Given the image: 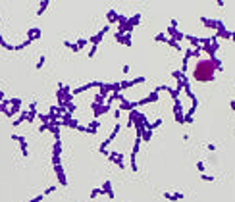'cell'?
Here are the masks:
<instances>
[{
	"mask_svg": "<svg viewBox=\"0 0 235 202\" xmlns=\"http://www.w3.org/2000/svg\"><path fill=\"white\" fill-rule=\"evenodd\" d=\"M216 68H220V62L216 58H210V60H200L197 65H195L191 77L198 83H208L214 79V73H216Z\"/></svg>",
	"mask_w": 235,
	"mask_h": 202,
	"instance_id": "obj_1",
	"label": "cell"
},
{
	"mask_svg": "<svg viewBox=\"0 0 235 202\" xmlns=\"http://www.w3.org/2000/svg\"><path fill=\"white\" fill-rule=\"evenodd\" d=\"M118 133H120V123H116V125H114V131H112V135H110V137H108L104 142H102L98 150H100V152H106V146H108V144H110V142L116 139V135H118Z\"/></svg>",
	"mask_w": 235,
	"mask_h": 202,
	"instance_id": "obj_2",
	"label": "cell"
},
{
	"mask_svg": "<svg viewBox=\"0 0 235 202\" xmlns=\"http://www.w3.org/2000/svg\"><path fill=\"white\" fill-rule=\"evenodd\" d=\"M108 29H110V27H104L102 31H98L97 35H95V37H91V39H89V42H92V46H98V41H100V39L108 33Z\"/></svg>",
	"mask_w": 235,
	"mask_h": 202,
	"instance_id": "obj_3",
	"label": "cell"
},
{
	"mask_svg": "<svg viewBox=\"0 0 235 202\" xmlns=\"http://www.w3.org/2000/svg\"><path fill=\"white\" fill-rule=\"evenodd\" d=\"M102 194H108V198H116V193L112 191L110 181H104V185H102Z\"/></svg>",
	"mask_w": 235,
	"mask_h": 202,
	"instance_id": "obj_4",
	"label": "cell"
},
{
	"mask_svg": "<svg viewBox=\"0 0 235 202\" xmlns=\"http://www.w3.org/2000/svg\"><path fill=\"white\" fill-rule=\"evenodd\" d=\"M164 198H166V200H183L185 194L181 193V191H177V193H164Z\"/></svg>",
	"mask_w": 235,
	"mask_h": 202,
	"instance_id": "obj_5",
	"label": "cell"
},
{
	"mask_svg": "<svg viewBox=\"0 0 235 202\" xmlns=\"http://www.w3.org/2000/svg\"><path fill=\"white\" fill-rule=\"evenodd\" d=\"M108 156H110V160H112V162H116V164H118V168H125V165H123V158H121V154H118V152H110Z\"/></svg>",
	"mask_w": 235,
	"mask_h": 202,
	"instance_id": "obj_6",
	"label": "cell"
},
{
	"mask_svg": "<svg viewBox=\"0 0 235 202\" xmlns=\"http://www.w3.org/2000/svg\"><path fill=\"white\" fill-rule=\"evenodd\" d=\"M54 171L58 173V183H60V185H68V181H66V175H64V171H62L60 165H54Z\"/></svg>",
	"mask_w": 235,
	"mask_h": 202,
	"instance_id": "obj_7",
	"label": "cell"
},
{
	"mask_svg": "<svg viewBox=\"0 0 235 202\" xmlns=\"http://www.w3.org/2000/svg\"><path fill=\"white\" fill-rule=\"evenodd\" d=\"M14 139L19 142V144H21V154L27 158V156H29V150H27V142H25V139H23V137H14Z\"/></svg>",
	"mask_w": 235,
	"mask_h": 202,
	"instance_id": "obj_8",
	"label": "cell"
},
{
	"mask_svg": "<svg viewBox=\"0 0 235 202\" xmlns=\"http://www.w3.org/2000/svg\"><path fill=\"white\" fill-rule=\"evenodd\" d=\"M64 46H66V48H71L73 52H79L77 44H73V42H69V41H64Z\"/></svg>",
	"mask_w": 235,
	"mask_h": 202,
	"instance_id": "obj_9",
	"label": "cell"
},
{
	"mask_svg": "<svg viewBox=\"0 0 235 202\" xmlns=\"http://www.w3.org/2000/svg\"><path fill=\"white\" fill-rule=\"evenodd\" d=\"M48 4H50V2H42V4L39 6V12H37V14H39V15H42V14H44V10L48 8Z\"/></svg>",
	"mask_w": 235,
	"mask_h": 202,
	"instance_id": "obj_10",
	"label": "cell"
},
{
	"mask_svg": "<svg viewBox=\"0 0 235 202\" xmlns=\"http://www.w3.org/2000/svg\"><path fill=\"white\" fill-rule=\"evenodd\" d=\"M98 194H102V189H92V191H91V196H89V198H97Z\"/></svg>",
	"mask_w": 235,
	"mask_h": 202,
	"instance_id": "obj_11",
	"label": "cell"
},
{
	"mask_svg": "<svg viewBox=\"0 0 235 202\" xmlns=\"http://www.w3.org/2000/svg\"><path fill=\"white\" fill-rule=\"evenodd\" d=\"M200 177H203V181H216L214 175H208V173H200Z\"/></svg>",
	"mask_w": 235,
	"mask_h": 202,
	"instance_id": "obj_12",
	"label": "cell"
},
{
	"mask_svg": "<svg viewBox=\"0 0 235 202\" xmlns=\"http://www.w3.org/2000/svg\"><path fill=\"white\" fill-rule=\"evenodd\" d=\"M197 170L200 171V173H204V170H206V164H204V162H197Z\"/></svg>",
	"mask_w": 235,
	"mask_h": 202,
	"instance_id": "obj_13",
	"label": "cell"
},
{
	"mask_svg": "<svg viewBox=\"0 0 235 202\" xmlns=\"http://www.w3.org/2000/svg\"><path fill=\"white\" fill-rule=\"evenodd\" d=\"M44 62H46V58H44V56H41V60L37 62V65H35V68H37V69H41L42 65H44Z\"/></svg>",
	"mask_w": 235,
	"mask_h": 202,
	"instance_id": "obj_14",
	"label": "cell"
},
{
	"mask_svg": "<svg viewBox=\"0 0 235 202\" xmlns=\"http://www.w3.org/2000/svg\"><path fill=\"white\" fill-rule=\"evenodd\" d=\"M85 44H87V39H79V41H77V48H79V50H81Z\"/></svg>",
	"mask_w": 235,
	"mask_h": 202,
	"instance_id": "obj_15",
	"label": "cell"
},
{
	"mask_svg": "<svg viewBox=\"0 0 235 202\" xmlns=\"http://www.w3.org/2000/svg\"><path fill=\"white\" fill-rule=\"evenodd\" d=\"M42 198H44V194H39V196H35L33 200H29V202H42Z\"/></svg>",
	"mask_w": 235,
	"mask_h": 202,
	"instance_id": "obj_16",
	"label": "cell"
},
{
	"mask_svg": "<svg viewBox=\"0 0 235 202\" xmlns=\"http://www.w3.org/2000/svg\"><path fill=\"white\" fill-rule=\"evenodd\" d=\"M206 148H208L210 152H214V150H216V144H214V142H208V144H206Z\"/></svg>",
	"mask_w": 235,
	"mask_h": 202,
	"instance_id": "obj_17",
	"label": "cell"
},
{
	"mask_svg": "<svg viewBox=\"0 0 235 202\" xmlns=\"http://www.w3.org/2000/svg\"><path fill=\"white\" fill-rule=\"evenodd\" d=\"M95 54H97V46H92V48H91V52H89V58H92V56H95Z\"/></svg>",
	"mask_w": 235,
	"mask_h": 202,
	"instance_id": "obj_18",
	"label": "cell"
},
{
	"mask_svg": "<svg viewBox=\"0 0 235 202\" xmlns=\"http://www.w3.org/2000/svg\"><path fill=\"white\" fill-rule=\"evenodd\" d=\"M54 191H56V187H48V189H46V191H44V194H52V193H54Z\"/></svg>",
	"mask_w": 235,
	"mask_h": 202,
	"instance_id": "obj_19",
	"label": "cell"
},
{
	"mask_svg": "<svg viewBox=\"0 0 235 202\" xmlns=\"http://www.w3.org/2000/svg\"><path fill=\"white\" fill-rule=\"evenodd\" d=\"M231 108H233V110H235V100H233V102H231Z\"/></svg>",
	"mask_w": 235,
	"mask_h": 202,
	"instance_id": "obj_20",
	"label": "cell"
}]
</instances>
